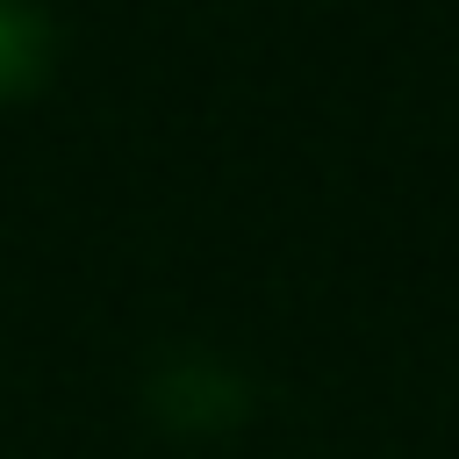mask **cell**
Wrapping results in <instances>:
<instances>
[{
	"instance_id": "1",
	"label": "cell",
	"mask_w": 459,
	"mask_h": 459,
	"mask_svg": "<svg viewBox=\"0 0 459 459\" xmlns=\"http://www.w3.org/2000/svg\"><path fill=\"white\" fill-rule=\"evenodd\" d=\"M158 402H165V416H179V423H222V416H237V387H230L215 366H186V373L158 380Z\"/></svg>"
},
{
	"instance_id": "2",
	"label": "cell",
	"mask_w": 459,
	"mask_h": 459,
	"mask_svg": "<svg viewBox=\"0 0 459 459\" xmlns=\"http://www.w3.org/2000/svg\"><path fill=\"white\" fill-rule=\"evenodd\" d=\"M43 65V22L22 7V0H0V100L22 93Z\"/></svg>"
}]
</instances>
